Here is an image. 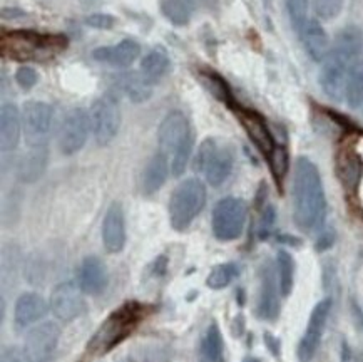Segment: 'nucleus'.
<instances>
[{
    "mask_svg": "<svg viewBox=\"0 0 363 362\" xmlns=\"http://www.w3.org/2000/svg\"><path fill=\"white\" fill-rule=\"evenodd\" d=\"M293 220L303 231L322 229L327 216V197L323 181L315 163L306 156H300L293 171Z\"/></svg>",
    "mask_w": 363,
    "mask_h": 362,
    "instance_id": "obj_1",
    "label": "nucleus"
},
{
    "mask_svg": "<svg viewBox=\"0 0 363 362\" xmlns=\"http://www.w3.org/2000/svg\"><path fill=\"white\" fill-rule=\"evenodd\" d=\"M144 319V305L139 302H125L114 312H111L101 324L86 347V359H94L109 354L136 331Z\"/></svg>",
    "mask_w": 363,
    "mask_h": 362,
    "instance_id": "obj_2",
    "label": "nucleus"
},
{
    "mask_svg": "<svg viewBox=\"0 0 363 362\" xmlns=\"http://www.w3.org/2000/svg\"><path fill=\"white\" fill-rule=\"evenodd\" d=\"M66 35H44L34 31H12L2 37L4 54L16 60L40 59L67 48Z\"/></svg>",
    "mask_w": 363,
    "mask_h": 362,
    "instance_id": "obj_3",
    "label": "nucleus"
},
{
    "mask_svg": "<svg viewBox=\"0 0 363 362\" xmlns=\"http://www.w3.org/2000/svg\"><path fill=\"white\" fill-rule=\"evenodd\" d=\"M206 205V187L201 180L188 178L181 181L169 198V221L176 231L189 229L194 218L203 212Z\"/></svg>",
    "mask_w": 363,
    "mask_h": 362,
    "instance_id": "obj_4",
    "label": "nucleus"
},
{
    "mask_svg": "<svg viewBox=\"0 0 363 362\" xmlns=\"http://www.w3.org/2000/svg\"><path fill=\"white\" fill-rule=\"evenodd\" d=\"M235 156L230 148L221 146L215 138H206L194 158V171L204 175L211 187H221L230 178Z\"/></svg>",
    "mask_w": 363,
    "mask_h": 362,
    "instance_id": "obj_5",
    "label": "nucleus"
},
{
    "mask_svg": "<svg viewBox=\"0 0 363 362\" xmlns=\"http://www.w3.org/2000/svg\"><path fill=\"white\" fill-rule=\"evenodd\" d=\"M248 207L245 199L226 197L220 199L213 208L211 229L220 241L238 240L245 231Z\"/></svg>",
    "mask_w": 363,
    "mask_h": 362,
    "instance_id": "obj_6",
    "label": "nucleus"
},
{
    "mask_svg": "<svg viewBox=\"0 0 363 362\" xmlns=\"http://www.w3.org/2000/svg\"><path fill=\"white\" fill-rule=\"evenodd\" d=\"M91 129L99 146H108L118 136L121 128V109L118 101L106 94L94 101L91 108Z\"/></svg>",
    "mask_w": 363,
    "mask_h": 362,
    "instance_id": "obj_7",
    "label": "nucleus"
},
{
    "mask_svg": "<svg viewBox=\"0 0 363 362\" xmlns=\"http://www.w3.org/2000/svg\"><path fill=\"white\" fill-rule=\"evenodd\" d=\"M54 111L48 103L29 101L22 109V131L30 148L48 146L50 129H52Z\"/></svg>",
    "mask_w": 363,
    "mask_h": 362,
    "instance_id": "obj_8",
    "label": "nucleus"
},
{
    "mask_svg": "<svg viewBox=\"0 0 363 362\" xmlns=\"http://www.w3.org/2000/svg\"><path fill=\"white\" fill-rule=\"evenodd\" d=\"M91 129V116L86 109L72 108L64 114L59 126V150L62 155L71 156L82 150Z\"/></svg>",
    "mask_w": 363,
    "mask_h": 362,
    "instance_id": "obj_9",
    "label": "nucleus"
},
{
    "mask_svg": "<svg viewBox=\"0 0 363 362\" xmlns=\"http://www.w3.org/2000/svg\"><path fill=\"white\" fill-rule=\"evenodd\" d=\"M60 337V329L54 322H44L27 334L24 351V362H52L55 347Z\"/></svg>",
    "mask_w": 363,
    "mask_h": 362,
    "instance_id": "obj_10",
    "label": "nucleus"
},
{
    "mask_svg": "<svg viewBox=\"0 0 363 362\" xmlns=\"http://www.w3.org/2000/svg\"><path fill=\"white\" fill-rule=\"evenodd\" d=\"M330 310H332V300L330 299L320 300L313 307V310H311L305 334L300 339V344H298L296 354L300 362H311L315 359L320 342H322L325 327H327Z\"/></svg>",
    "mask_w": 363,
    "mask_h": 362,
    "instance_id": "obj_11",
    "label": "nucleus"
},
{
    "mask_svg": "<svg viewBox=\"0 0 363 362\" xmlns=\"http://www.w3.org/2000/svg\"><path fill=\"white\" fill-rule=\"evenodd\" d=\"M193 138L189 121L181 111H171L166 118L161 121L160 129H157V143H160V151L166 156H171L186 145Z\"/></svg>",
    "mask_w": 363,
    "mask_h": 362,
    "instance_id": "obj_12",
    "label": "nucleus"
},
{
    "mask_svg": "<svg viewBox=\"0 0 363 362\" xmlns=\"http://www.w3.org/2000/svg\"><path fill=\"white\" fill-rule=\"evenodd\" d=\"M82 294L84 292L77 289L71 282L59 284L52 290V294H50V312L59 320H62V322H71V320L81 317L87 309Z\"/></svg>",
    "mask_w": 363,
    "mask_h": 362,
    "instance_id": "obj_13",
    "label": "nucleus"
},
{
    "mask_svg": "<svg viewBox=\"0 0 363 362\" xmlns=\"http://www.w3.org/2000/svg\"><path fill=\"white\" fill-rule=\"evenodd\" d=\"M335 170L345 192L355 194L363 178V160L360 153L350 145L342 146L335 158Z\"/></svg>",
    "mask_w": 363,
    "mask_h": 362,
    "instance_id": "obj_14",
    "label": "nucleus"
},
{
    "mask_svg": "<svg viewBox=\"0 0 363 362\" xmlns=\"http://www.w3.org/2000/svg\"><path fill=\"white\" fill-rule=\"evenodd\" d=\"M233 111H235L236 118H238L241 126H243L246 134H248L251 143H253V145L258 148L264 156H269V153L274 150V146L277 145H274L273 134L269 131L267 121L263 119V116L258 114L253 109L241 108L238 104L233 108Z\"/></svg>",
    "mask_w": 363,
    "mask_h": 362,
    "instance_id": "obj_15",
    "label": "nucleus"
},
{
    "mask_svg": "<svg viewBox=\"0 0 363 362\" xmlns=\"http://www.w3.org/2000/svg\"><path fill=\"white\" fill-rule=\"evenodd\" d=\"M352 66L330 54L323 60L322 71H320V86L330 99L342 101L345 97L348 76H350Z\"/></svg>",
    "mask_w": 363,
    "mask_h": 362,
    "instance_id": "obj_16",
    "label": "nucleus"
},
{
    "mask_svg": "<svg viewBox=\"0 0 363 362\" xmlns=\"http://www.w3.org/2000/svg\"><path fill=\"white\" fill-rule=\"evenodd\" d=\"M280 285L277 282L272 263H264L259 272V295L256 314L263 320H274L280 314V299H278Z\"/></svg>",
    "mask_w": 363,
    "mask_h": 362,
    "instance_id": "obj_17",
    "label": "nucleus"
},
{
    "mask_svg": "<svg viewBox=\"0 0 363 362\" xmlns=\"http://www.w3.org/2000/svg\"><path fill=\"white\" fill-rule=\"evenodd\" d=\"M102 243L109 253L123 252L125 245L124 210L119 202L111 203L102 221Z\"/></svg>",
    "mask_w": 363,
    "mask_h": 362,
    "instance_id": "obj_18",
    "label": "nucleus"
},
{
    "mask_svg": "<svg viewBox=\"0 0 363 362\" xmlns=\"http://www.w3.org/2000/svg\"><path fill=\"white\" fill-rule=\"evenodd\" d=\"M363 53V34L360 27L357 26H347L337 34L335 39L332 53L335 57H338L343 62H347L348 66H355L360 60V55Z\"/></svg>",
    "mask_w": 363,
    "mask_h": 362,
    "instance_id": "obj_19",
    "label": "nucleus"
},
{
    "mask_svg": "<svg viewBox=\"0 0 363 362\" xmlns=\"http://www.w3.org/2000/svg\"><path fill=\"white\" fill-rule=\"evenodd\" d=\"M141 48L136 40L124 39L116 45H104V48H97L92 53V59L97 62L109 64L116 67H129L139 57Z\"/></svg>",
    "mask_w": 363,
    "mask_h": 362,
    "instance_id": "obj_20",
    "label": "nucleus"
},
{
    "mask_svg": "<svg viewBox=\"0 0 363 362\" xmlns=\"http://www.w3.org/2000/svg\"><path fill=\"white\" fill-rule=\"evenodd\" d=\"M108 287V270L97 257H86L79 268V289L86 295H99Z\"/></svg>",
    "mask_w": 363,
    "mask_h": 362,
    "instance_id": "obj_21",
    "label": "nucleus"
},
{
    "mask_svg": "<svg viewBox=\"0 0 363 362\" xmlns=\"http://www.w3.org/2000/svg\"><path fill=\"white\" fill-rule=\"evenodd\" d=\"M22 133V116L16 104L6 103L0 109V148L4 153L13 151L18 146Z\"/></svg>",
    "mask_w": 363,
    "mask_h": 362,
    "instance_id": "obj_22",
    "label": "nucleus"
},
{
    "mask_svg": "<svg viewBox=\"0 0 363 362\" xmlns=\"http://www.w3.org/2000/svg\"><path fill=\"white\" fill-rule=\"evenodd\" d=\"M300 34L306 53H308V55L315 62H323L330 55V53H332L327 31L323 29V26L316 18H310L303 29L300 31Z\"/></svg>",
    "mask_w": 363,
    "mask_h": 362,
    "instance_id": "obj_23",
    "label": "nucleus"
},
{
    "mask_svg": "<svg viewBox=\"0 0 363 362\" xmlns=\"http://www.w3.org/2000/svg\"><path fill=\"white\" fill-rule=\"evenodd\" d=\"M167 176H169V163H167V156L164 153L157 151L151 160L144 166L141 175V193L146 197H151L156 192H160L162 185L166 183Z\"/></svg>",
    "mask_w": 363,
    "mask_h": 362,
    "instance_id": "obj_24",
    "label": "nucleus"
},
{
    "mask_svg": "<svg viewBox=\"0 0 363 362\" xmlns=\"http://www.w3.org/2000/svg\"><path fill=\"white\" fill-rule=\"evenodd\" d=\"M45 314H48V304L34 292H26L18 297L16 309H13V319H16L17 327H27L30 324L39 322Z\"/></svg>",
    "mask_w": 363,
    "mask_h": 362,
    "instance_id": "obj_25",
    "label": "nucleus"
},
{
    "mask_svg": "<svg viewBox=\"0 0 363 362\" xmlns=\"http://www.w3.org/2000/svg\"><path fill=\"white\" fill-rule=\"evenodd\" d=\"M49 163V151L48 146H39V148H30L29 153L22 158L21 163H18V180L24 181V183H34L44 175L45 168Z\"/></svg>",
    "mask_w": 363,
    "mask_h": 362,
    "instance_id": "obj_26",
    "label": "nucleus"
},
{
    "mask_svg": "<svg viewBox=\"0 0 363 362\" xmlns=\"http://www.w3.org/2000/svg\"><path fill=\"white\" fill-rule=\"evenodd\" d=\"M196 362H225V341L216 322H211L199 342Z\"/></svg>",
    "mask_w": 363,
    "mask_h": 362,
    "instance_id": "obj_27",
    "label": "nucleus"
},
{
    "mask_svg": "<svg viewBox=\"0 0 363 362\" xmlns=\"http://www.w3.org/2000/svg\"><path fill=\"white\" fill-rule=\"evenodd\" d=\"M169 66H171L169 55H167L164 49L157 48V49L149 50V53L144 55L141 60V67H139V72H141L149 82L156 84L161 77L166 76V72L169 71Z\"/></svg>",
    "mask_w": 363,
    "mask_h": 362,
    "instance_id": "obj_28",
    "label": "nucleus"
},
{
    "mask_svg": "<svg viewBox=\"0 0 363 362\" xmlns=\"http://www.w3.org/2000/svg\"><path fill=\"white\" fill-rule=\"evenodd\" d=\"M198 77L204 84V87H206V89L211 92L218 101H221V103L230 106V108H235L236 103H235V97H233L231 87L225 79L220 76V74L211 71V69H199Z\"/></svg>",
    "mask_w": 363,
    "mask_h": 362,
    "instance_id": "obj_29",
    "label": "nucleus"
},
{
    "mask_svg": "<svg viewBox=\"0 0 363 362\" xmlns=\"http://www.w3.org/2000/svg\"><path fill=\"white\" fill-rule=\"evenodd\" d=\"M121 86L125 96L133 101V103L141 104L146 103L149 97L152 96V82H149L141 72H129L124 74L121 79Z\"/></svg>",
    "mask_w": 363,
    "mask_h": 362,
    "instance_id": "obj_30",
    "label": "nucleus"
},
{
    "mask_svg": "<svg viewBox=\"0 0 363 362\" xmlns=\"http://www.w3.org/2000/svg\"><path fill=\"white\" fill-rule=\"evenodd\" d=\"M188 0H162L161 12L171 24L176 27H184L191 22L193 11Z\"/></svg>",
    "mask_w": 363,
    "mask_h": 362,
    "instance_id": "obj_31",
    "label": "nucleus"
},
{
    "mask_svg": "<svg viewBox=\"0 0 363 362\" xmlns=\"http://www.w3.org/2000/svg\"><path fill=\"white\" fill-rule=\"evenodd\" d=\"M277 272H278V285H280V294L288 297L293 290V280H295V262L293 257L285 250H280L277 255Z\"/></svg>",
    "mask_w": 363,
    "mask_h": 362,
    "instance_id": "obj_32",
    "label": "nucleus"
},
{
    "mask_svg": "<svg viewBox=\"0 0 363 362\" xmlns=\"http://www.w3.org/2000/svg\"><path fill=\"white\" fill-rule=\"evenodd\" d=\"M345 99L352 109L363 106V60H358L348 76Z\"/></svg>",
    "mask_w": 363,
    "mask_h": 362,
    "instance_id": "obj_33",
    "label": "nucleus"
},
{
    "mask_svg": "<svg viewBox=\"0 0 363 362\" xmlns=\"http://www.w3.org/2000/svg\"><path fill=\"white\" fill-rule=\"evenodd\" d=\"M240 275V268L236 263H220L213 268L206 278V285L213 290H221L225 289Z\"/></svg>",
    "mask_w": 363,
    "mask_h": 362,
    "instance_id": "obj_34",
    "label": "nucleus"
},
{
    "mask_svg": "<svg viewBox=\"0 0 363 362\" xmlns=\"http://www.w3.org/2000/svg\"><path fill=\"white\" fill-rule=\"evenodd\" d=\"M268 161L274 180L283 181V178H285L288 173V168H290V156H288V151L283 146H274V150L269 153Z\"/></svg>",
    "mask_w": 363,
    "mask_h": 362,
    "instance_id": "obj_35",
    "label": "nucleus"
},
{
    "mask_svg": "<svg viewBox=\"0 0 363 362\" xmlns=\"http://www.w3.org/2000/svg\"><path fill=\"white\" fill-rule=\"evenodd\" d=\"M286 11L296 31H301L308 22V0H286Z\"/></svg>",
    "mask_w": 363,
    "mask_h": 362,
    "instance_id": "obj_36",
    "label": "nucleus"
},
{
    "mask_svg": "<svg viewBox=\"0 0 363 362\" xmlns=\"http://www.w3.org/2000/svg\"><path fill=\"white\" fill-rule=\"evenodd\" d=\"M343 11V0H313V12L320 21H333Z\"/></svg>",
    "mask_w": 363,
    "mask_h": 362,
    "instance_id": "obj_37",
    "label": "nucleus"
},
{
    "mask_svg": "<svg viewBox=\"0 0 363 362\" xmlns=\"http://www.w3.org/2000/svg\"><path fill=\"white\" fill-rule=\"evenodd\" d=\"M86 24L97 31H111L118 24V18L111 13H91L86 17Z\"/></svg>",
    "mask_w": 363,
    "mask_h": 362,
    "instance_id": "obj_38",
    "label": "nucleus"
},
{
    "mask_svg": "<svg viewBox=\"0 0 363 362\" xmlns=\"http://www.w3.org/2000/svg\"><path fill=\"white\" fill-rule=\"evenodd\" d=\"M16 81L22 89L29 91L39 82V72L30 66H21L16 71Z\"/></svg>",
    "mask_w": 363,
    "mask_h": 362,
    "instance_id": "obj_39",
    "label": "nucleus"
},
{
    "mask_svg": "<svg viewBox=\"0 0 363 362\" xmlns=\"http://www.w3.org/2000/svg\"><path fill=\"white\" fill-rule=\"evenodd\" d=\"M274 220H277L274 208L273 207L264 208L263 216H262V225H259V236H262V238H267V236L269 235V231H272V229H273Z\"/></svg>",
    "mask_w": 363,
    "mask_h": 362,
    "instance_id": "obj_40",
    "label": "nucleus"
},
{
    "mask_svg": "<svg viewBox=\"0 0 363 362\" xmlns=\"http://www.w3.org/2000/svg\"><path fill=\"white\" fill-rule=\"evenodd\" d=\"M264 344H267L268 351L272 352V354L277 357V359H280V356H281V344H280V341H278L277 337L272 336V334H269V332H264Z\"/></svg>",
    "mask_w": 363,
    "mask_h": 362,
    "instance_id": "obj_41",
    "label": "nucleus"
},
{
    "mask_svg": "<svg viewBox=\"0 0 363 362\" xmlns=\"http://www.w3.org/2000/svg\"><path fill=\"white\" fill-rule=\"evenodd\" d=\"M333 241H335L333 231H325V234L320 235L318 241H316V250H318V252H323V250L332 247Z\"/></svg>",
    "mask_w": 363,
    "mask_h": 362,
    "instance_id": "obj_42",
    "label": "nucleus"
},
{
    "mask_svg": "<svg viewBox=\"0 0 363 362\" xmlns=\"http://www.w3.org/2000/svg\"><path fill=\"white\" fill-rule=\"evenodd\" d=\"M26 16V12L22 11V9H16V7H4L2 9V18H9V21H11V18H18V17H24Z\"/></svg>",
    "mask_w": 363,
    "mask_h": 362,
    "instance_id": "obj_43",
    "label": "nucleus"
},
{
    "mask_svg": "<svg viewBox=\"0 0 363 362\" xmlns=\"http://www.w3.org/2000/svg\"><path fill=\"white\" fill-rule=\"evenodd\" d=\"M2 362H22V359L17 356L16 351L7 349V351H4V354H2Z\"/></svg>",
    "mask_w": 363,
    "mask_h": 362,
    "instance_id": "obj_44",
    "label": "nucleus"
},
{
    "mask_svg": "<svg viewBox=\"0 0 363 362\" xmlns=\"http://www.w3.org/2000/svg\"><path fill=\"white\" fill-rule=\"evenodd\" d=\"M191 6H203V4H208L209 0H188Z\"/></svg>",
    "mask_w": 363,
    "mask_h": 362,
    "instance_id": "obj_45",
    "label": "nucleus"
},
{
    "mask_svg": "<svg viewBox=\"0 0 363 362\" xmlns=\"http://www.w3.org/2000/svg\"><path fill=\"white\" fill-rule=\"evenodd\" d=\"M243 362H262L259 359H256V357H246Z\"/></svg>",
    "mask_w": 363,
    "mask_h": 362,
    "instance_id": "obj_46",
    "label": "nucleus"
}]
</instances>
